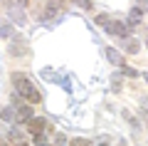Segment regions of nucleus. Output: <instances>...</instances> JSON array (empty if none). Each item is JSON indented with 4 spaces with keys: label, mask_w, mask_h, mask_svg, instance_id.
Here are the masks:
<instances>
[{
    "label": "nucleus",
    "mask_w": 148,
    "mask_h": 146,
    "mask_svg": "<svg viewBox=\"0 0 148 146\" xmlns=\"http://www.w3.org/2000/svg\"><path fill=\"white\" fill-rule=\"evenodd\" d=\"M12 84H15V89L20 92V97H25V99H30L32 104H37V102H42V94H40V89L35 87V84L30 82V79L25 77V74H12Z\"/></svg>",
    "instance_id": "1"
},
{
    "label": "nucleus",
    "mask_w": 148,
    "mask_h": 146,
    "mask_svg": "<svg viewBox=\"0 0 148 146\" xmlns=\"http://www.w3.org/2000/svg\"><path fill=\"white\" fill-rule=\"evenodd\" d=\"M131 30L133 27L128 25V22H121V20H109V25H106V32L114 35V37H126Z\"/></svg>",
    "instance_id": "2"
},
{
    "label": "nucleus",
    "mask_w": 148,
    "mask_h": 146,
    "mask_svg": "<svg viewBox=\"0 0 148 146\" xmlns=\"http://www.w3.org/2000/svg\"><path fill=\"white\" fill-rule=\"evenodd\" d=\"M27 129H30L32 134H42V131L47 129V121H45L42 116H30V119H27Z\"/></svg>",
    "instance_id": "3"
},
{
    "label": "nucleus",
    "mask_w": 148,
    "mask_h": 146,
    "mask_svg": "<svg viewBox=\"0 0 148 146\" xmlns=\"http://www.w3.org/2000/svg\"><path fill=\"white\" fill-rule=\"evenodd\" d=\"M8 12H10V17H12V20H15V22H17V25H25V22H27L25 12H22L20 8L15 5V3H12V5H8Z\"/></svg>",
    "instance_id": "4"
},
{
    "label": "nucleus",
    "mask_w": 148,
    "mask_h": 146,
    "mask_svg": "<svg viewBox=\"0 0 148 146\" xmlns=\"http://www.w3.org/2000/svg\"><path fill=\"white\" fill-rule=\"evenodd\" d=\"M106 60H109V62L111 64H119V67H121V64H123V57H121V55H119V50H114V47H106Z\"/></svg>",
    "instance_id": "5"
},
{
    "label": "nucleus",
    "mask_w": 148,
    "mask_h": 146,
    "mask_svg": "<svg viewBox=\"0 0 148 146\" xmlns=\"http://www.w3.org/2000/svg\"><path fill=\"white\" fill-rule=\"evenodd\" d=\"M0 37H15V27H12V22L0 20Z\"/></svg>",
    "instance_id": "6"
},
{
    "label": "nucleus",
    "mask_w": 148,
    "mask_h": 146,
    "mask_svg": "<svg viewBox=\"0 0 148 146\" xmlns=\"http://www.w3.org/2000/svg\"><path fill=\"white\" fill-rule=\"evenodd\" d=\"M0 119H3V121H8V124H12V121L17 119V111L12 109V107H5V109L0 111Z\"/></svg>",
    "instance_id": "7"
},
{
    "label": "nucleus",
    "mask_w": 148,
    "mask_h": 146,
    "mask_svg": "<svg viewBox=\"0 0 148 146\" xmlns=\"http://www.w3.org/2000/svg\"><path fill=\"white\" fill-rule=\"evenodd\" d=\"M30 116H32V109H30V107H27V104H17V121H27V119H30Z\"/></svg>",
    "instance_id": "8"
},
{
    "label": "nucleus",
    "mask_w": 148,
    "mask_h": 146,
    "mask_svg": "<svg viewBox=\"0 0 148 146\" xmlns=\"http://www.w3.org/2000/svg\"><path fill=\"white\" fill-rule=\"evenodd\" d=\"M141 15H143V10H141V8H133V10L131 12H128V25H138V22H141Z\"/></svg>",
    "instance_id": "9"
},
{
    "label": "nucleus",
    "mask_w": 148,
    "mask_h": 146,
    "mask_svg": "<svg viewBox=\"0 0 148 146\" xmlns=\"http://www.w3.org/2000/svg\"><path fill=\"white\" fill-rule=\"evenodd\" d=\"M25 52H27L25 42H22V40H15V45L10 47V55H12V57H17V55H25Z\"/></svg>",
    "instance_id": "10"
},
{
    "label": "nucleus",
    "mask_w": 148,
    "mask_h": 146,
    "mask_svg": "<svg viewBox=\"0 0 148 146\" xmlns=\"http://www.w3.org/2000/svg\"><path fill=\"white\" fill-rule=\"evenodd\" d=\"M123 50H126V55H138V50H141V45H138L136 40H128Z\"/></svg>",
    "instance_id": "11"
},
{
    "label": "nucleus",
    "mask_w": 148,
    "mask_h": 146,
    "mask_svg": "<svg viewBox=\"0 0 148 146\" xmlns=\"http://www.w3.org/2000/svg\"><path fill=\"white\" fill-rule=\"evenodd\" d=\"M109 20H111L109 15H96V17H94V22H96V25H101V27H106V25H109Z\"/></svg>",
    "instance_id": "12"
},
{
    "label": "nucleus",
    "mask_w": 148,
    "mask_h": 146,
    "mask_svg": "<svg viewBox=\"0 0 148 146\" xmlns=\"http://www.w3.org/2000/svg\"><path fill=\"white\" fill-rule=\"evenodd\" d=\"M123 119H126V121H128L131 126H138V119H136V116L131 114V111H123Z\"/></svg>",
    "instance_id": "13"
},
{
    "label": "nucleus",
    "mask_w": 148,
    "mask_h": 146,
    "mask_svg": "<svg viewBox=\"0 0 148 146\" xmlns=\"http://www.w3.org/2000/svg\"><path fill=\"white\" fill-rule=\"evenodd\" d=\"M74 3H77L79 8H84V10H89V8H91V0H74Z\"/></svg>",
    "instance_id": "14"
},
{
    "label": "nucleus",
    "mask_w": 148,
    "mask_h": 146,
    "mask_svg": "<svg viewBox=\"0 0 148 146\" xmlns=\"http://www.w3.org/2000/svg\"><path fill=\"white\" fill-rule=\"evenodd\" d=\"M136 8H141V10H148V0H136Z\"/></svg>",
    "instance_id": "15"
},
{
    "label": "nucleus",
    "mask_w": 148,
    "mask_h": 146,
    "mask_svg": "<svg viewBox=\"0 0 148 146\" xmlns=\"http://www.w3.org/2000/svg\"><path fill=\"white\" fill-rule=\"evenodd\" d=\"M121 67H123V64H121ZM123 72H126L128 77H138V72H136V69H131V67H123Z\"/></svg>",
    "instance_id": "16"
},
{
    "label": "nucleus",
    "mask_w": 148,
    "mask_h": 146,
    "mask_svg": "<svg viewBox=\"0 0 148 146\" xmlns=\"http://www.w3.org/2000/svg\"><path fill=\"white\" fill-rule=\"evenodd\" d=\"M72 144H74V146H89V141H86V139H74Z\"/></svg>",
    "instance_id": "17"
},
{
    "label": "nucleus",
    "mask_w": 148,
    "mask_h": 146,
    "mask_svg": "<svg viewBox=\"0 0 148 146\" xmlns=\"http://www.w3.org/2000/svg\"><path fill=\"white\" fill-rule=\"evenodd\" d=\"M141 114H143V116H146V119H148V99L143 102V107H141Z\"/></svg>",
    "instance_id": "18"
},
{
    "label": "nucleus",
    "mask_w": 148,
    "mask_h": 146,
    "mask_svg": "<svg viewBox=\"0 0 148 146\" xmlns=\"http://www.w3.org/2000/svg\"><path fill=\"white\" fill-rule=\"evenodd\" d=\"M54 141H57V144H64V141H67V136H64V134H57V136H54Z\"/></svg>",
    "instance_id": "19"
},
{
    "label": "nucleus",
    "mask_w": 148,
    "mask_h": 146,
    "mask_svg": "<svg viewBox=\"0 0 148 146\" xmlns=\"http://www.w3.org/2000/svg\"><path fill=\"white\" fill-rule=\"evenodd\" d=\"M143 77H146V82H148V74H143Z\"/></svg>",
    "instance_id": "20"
}]
</instances>
